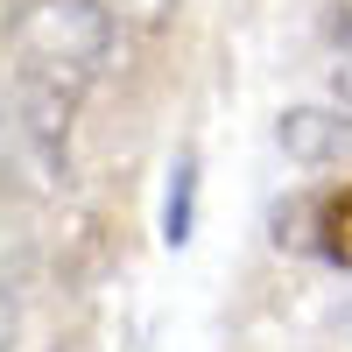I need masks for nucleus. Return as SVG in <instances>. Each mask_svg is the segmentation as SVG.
<instances>
[{
	"mask_svg": "<svg viewBox=\"0 0 352 352\" xmlns=\"http://www.w3.org/2000/svg\"><path fill=\"white\" fill-rule=\"evenodd\" d=\"M331 36L352 50V0H338V8H331Z\"/></svg>",
	"mask_w": 352,
	"mask_h": 352,
	"instance_id": "6e6552de",
	"label": "nucleus"
},
{
	"mask_svg": "<svg viewBox=\"0 0 352 352\" xmlns=\"http://www.w3.org/2000/svg\"><path fill=\"white\" fill-rule=\"evenodd\" d=\"M99 8H106L113 21H127V28H162V21L176 14V0H99Z\"/></svg>",
	"mask_w": 352,
	"mask_h": 352,
	"instance_id": "423d86ee",
	"label": "nucleus"
},
{
	"mask_svg": "<svg viewBox=\"0 0 352 352\" xmlns=\"http://www.w3.org/2000/svg\"><path fill=\"white\" fill-rule=\"evenodd\" d=\"M275 141L289 148V162H303V169H345L352 176V106H296V113H282V127Z\"/></svg>",
	"mask_w": 352,
	"mask_h": 352,
	"instance_id": "7ed1b4c3",
	"label": "nucleus"
},
{
	"mask_svg": "<svg viewBox=\"0 0 352 352\" xmlns=\"http://www.w3.org/2000/svg\"><path fill=\"white\" fill-rule=\"evenodd\" d=\"M113 56V14L99 0H28L14 14V64L85 99Z\"/></svg>",
	"mask_w": 352,
	"mask_h": 352,
	"instance_id": "f257e3e1",
	"label": "nucleus"
},
{
	"mask_svg": "<svg viewBox=\"0 0 352 352\" xmlns=\"http://www.w3.org/2000/svg\"><path fill=\"white\" fill-rule=\"evenodd\" d=\"M310 247L324 261H338V268H352V184L310 197Z\"/></svg>",
	"mask_w": 352,
	"mask_h": 352,
	"instance_id": "20e7f679",
	"label": "nucleus"
},
{
	"mask_svg": "<svg viewBox=\"0 0 352 352\" xmlns=\"http://www.w3.org/2000/svg\"><path fill=\"white\" fill-rule=\"evenodd\" d=\"M190 226H197V155H176V169H169V204H162V240L184 247Z\"/></svg>",
	"mask_w": 352,
	"mask_h": 352,
	"instance_id": "39448f33",
	"label": "nucleus"
},
{
	"mask_svg": "<svg viewBox=\"0 0 352 352\" xmlns=\"http://www.w3.org/2000/svg\"><path fill=\"white\" fill-rule=\"evenodd\" d=\"M71 113H78V92L14 64L0 85V162L28 176L36 190H56L71 162Z\"/></svg>",
	"mask_w": 352,
	"mask_h": 352,
	"instance_id": "f03ea898",
	"label": "nucleus"
},
{
	"mask_svg": "<svg viewBox=\"0 0 352 352\" xmlns=\"http://www.w3.org/2000/svg\"><path fill=\"white\" fill-rule=\"evenodd\" d=\"M14 338H21V296L0 282V352H14Z\"/></svg>",
	"mask_w": 352,
	"mask_h": 352,
	"instance_id": "0eeeda50",
	"label": "nucleus"
}]
</instances>
